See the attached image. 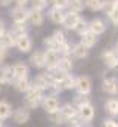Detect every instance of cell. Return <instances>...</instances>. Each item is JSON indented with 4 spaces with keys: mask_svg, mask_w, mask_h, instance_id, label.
Masks as SVG:
<instances>
[{
    "mask_svg": "<svg viewBox=\"0 0 118 127\" xmlns=\"http://www.w3.org/2000/svg\"><path fill=\"white\" fill-rule=\"evenodd\" d=\"M27 97H25V102L30 108H35L41 103V99H43V90H40L38 87L35 86H31L28 90L25 92Z\"/></svg>",
    "mask_w": 118,
    "mask_h": 127,
    "instance_id": "1",
    "label": "cell"
},
{
    "mask_svg": "<svg viewBox=\"0 0 118 127\" xmlns=\"http://www.w3.org/2000/svg\"><path fill=\"white\" fill-rule=\"evenodd\" d=\"M75 87L78 89L80 93L88 95L90 90H91V80L88 78L87 75H80V77L75 80Z\"/></svg>",
    "mask_w": 118,
    "mask_h": 127,
    "instance_id": "2",
    "label": "cell"
},
{
    "mask_svg": "<svg viewBox=\"0 0 118 127\" xmlns=\"http://www.w3.org/2000/svg\"><path fill=\"white\" fill-rule=\"evenodd\" d=\"M43 109H44L47 114H55L59 109V100L53 95L44 97V99H43Z\"/></svg>",
    "mask_w": 118,
    "mask_h": 127,
    "instance_id": "3",
    "label": "cell"
},
{
    "mask_svg": "<svg viewBox=\"0 0 118 127\" xmlns=\"http://www.w3.org/2000/svg\"><path fill=\"white\" fill-rule=\"evenodd\" d=\"M15 46L19 49V52L27 53V52L31 50V47H32V41H31L30 35L22 34V35H18V37H16V44H15Z\"/></svg>",
    "mask_w": 118,
    "mask_h": 127,
    "instance_id": "4",
    "label": "cell"
},
{
    "mask_svg": "<svg viewBox=\"0 0 118 127\" xmlns=\"http://www.w3.org/2000/svg\"><path fill=\"white\" fill-rule=\"evenodd\" d=\"M80 21V16H78V12H74L71 10L69 13H66L63 16V21H62V25L66 28V30H74L77 22Z\"/></svg>",
    "mask_w": 118,
    "mask_h": 127,
    "instance_id": "5",
    "label": "cell"
},
{
    "mask_svg": "<svg viewBox=\"0 0 118 127\" xmlns=\"http://www.w3.org/2000/svg\"><path fill=\"white\" fill-rule=\"evenodd\" d=\"M52 83H53V81H52V77H50L47 72L37 75V77H35V80H34V86H35V87H38L40 90H47V89H49V86H50Z\"/></svg>",
    "mask_w": 118,
    "mask_h": 127,
    "instance_id": "6",
    "label": "cell"
},
{
    "mask_svg": "<svg viewBox=\"0 0 118 127\" xmlns=\"http://www.w3.org/2000/svg\"><path fill=\"white\" fill-rule=\"evenodd\" d=\"M102 59L105 65L108 68H117V64H118V55L115 53V50H106L102 53Z\"/></svg>",
    "mask_w": 118,
    "mask_h": 127,
    "instance_id": "7",
    "label": "cell"
},
{
    "mask_svg": "<svg viewBox=\"0 0 118 127\" xmlns=\"http://www.w3.org/2000/svg\"><path fill=\"white\" fill-rule=\"evenodd\" d=\"M102 89H103V92H106V93H109V95L118 93V80L115 77L106 78V80L102 83Z\"/></svg>",
    "mask_w": 118,
    "mask_h": 127,
    "instance_id": "8",
    "label": "cell"
},
{
    "mask_svg": "<svg viewBox=\"0 0 118 127\" xmlns=\"http://www.w3.org/2000/svg\"><path fill=\"white\" fill-rule=\"evenodd\" d=\"M12 19L13 22H25L28 19V10H25L24 6H18L12 10Z\"/></svg>",
    "mask_w": 118,
    "mask_h": 127,
    "instance_id": "9",
    "label": "cell"
},
{
    "mask_svg": "<svg viewBox=\"0 0 118 127\" xmlns=\"http://www.w3.org/2000/svg\"><path fill=\"white\" fill-rule=\"evenodd\" d=\"M80 117H81V120L83 121H91L93 120V117H94V108L90 105V103H84V105H81L80 108Z\"/></svg>",
    "mask_w": 118,
    "mask_h": 127,
    "instance_id": "10",
    "label": "cell"
},
{
    "mask_svg": "<svg viewBox=\"0 0 118 127\" xmlns=\"http://www.w3.org/2000/svg\"><path fill=\"white\" fill-rule=\"evenodd\" d=\"M59 62V53L56 49H47L46 50V66L55 68Z\"/></svg>",
    "mask_w": 118,
    "mask_h": 127,
    "instance_id": "11",
    "label": "cell"
},
{
    "mask_svg": "<svg viewBox=\"0 0 118 127\" xmlns=\"http://www.w3.org/2000/svg\"><path fill=\"white\" fill-rule=\"evenodd\" d=\"M59 112L62 114V117H63L65 121H71L74 117H77V109H75V106L71 105V103L63 105V106L59 109Z\"/></svg>",
    "mask_w": 118,
    "mask_h": 127,
    "instance_id": "12",
    "label": "cell"
},
{
    "mask_svg": "<svg viewBox=\"0 0 118 127\" xmlns=\"http://www.w3.org/2000/svg\"><path fill=\"white\" fill-rule=\"evenodd\" d=\"M31 62H32L34 66H37V68L46 66V52H43V50H35V52L31 55Z\"/></svg>",
    "mask_w": 118,
    "mask_h": 127,
    "instance_id": "13",
    "label": "cell"
},
{
    "mask_svg": "<svg viewBox=\"0 0 118 127\" xmlns=\"http://www.w3.org/2000/svg\"><path fill=\"white\" fill-rule=\"evenodd\" d=\"M28 19L30 22L32 24V25H35V27H38V25H41L43 24V21H44V16H43V13H41V10L40 9H31L28 12Z\"/></svg>",
    "mask_w": 118,
    "mask_h": 127,
    "instance_id": "14",
    "label": "cell"
},
{
    "mask_svg": "<svg viewBox=\"0 0 118 127\" xmlns=\"http://www.w3.org/2000/svg\"><path fill=\"white\" fill-rule=\"evenodd\" d=\"M88 30H90V31H93L96 35H99V34H103V32H105L106 25H105V22H103L102 19L96 18V19H93V21L88 24Z\"/></svg>",
    "mask_w": 118,
    "mask_h": 127,
    "instance_id": "15",
    "label": "cell"
},
{
    "mask_svg": "<svg viewBox=\"0 0 118 127\" xmlns=\"http://www.w3.org/2000/svg\"><path fill=\"white\" fill-rule=\"evenodd\" d=\"M0 44L1 46H4L6 49L7 47H13L15 44H16V37L13 35V32H3L1 35H0Z\"/></svg>",
    "mask_w": 118,
    "mask_h": 127,
    "instance_id": "16",
    "label": "cell"
},
{
    "mask_svg": "<svg viewBox=\"0 0 118 127\" xmlns=\"http://www.w3.org/2000/svg\"><path fill=\"white\" fill-rule=\"evenodd\" d=\"M72 53H74V56H75V58H78V59L87 58L88 53H90V47L86 46V44H83V43L75 44V46L72 47Z\"/></svg>",
    "mask_w": 118,
    "mask_h": 127,
    "instance_id": "17",
    "label": "cell"
},
{
    "mask_svg": "<svg viewBox=\"0 0 118 127\" xmlns=\"http://www.w3.org/2000/svg\"><path fill=\"white\" fill-rule=\"evenodd\" d=\"M13 120H15L18 124H25V123L30 120L28 109H25V108H19V109H16L15 114H13Z\"/></svg>",
    "mask_w": 118,
    "mask_h": 127,
    "instance_id": "18",
    "label": "cell"
},
{
    "mask_svg": "<svg viewBox=\"0 0 118 127\" xmlns=\"http://www.w3.org/2000/svg\"><path fill=\"white\" fill-rule=\"evenodd\" d=\"M81 43L83 44H86V46H88V47H91V46H94L96 44V34L93 31H90V30H86V31H83L81 34Z\"/></svg>",
    "mask_w": 118,
    "mask_h": 127,
    "instance_id": "19",
    "label": "cell"
},
{
    "mask_svg": "<svg viewBox=\"0 0 118 127\" xmlns=\"http://www.w3.org/2000/svg\"><path fill=\"white\" fill-rule=\"evenodd\" d=\"M63 16H65V13L62 12L60 7H53V9L49 10V18H50V21L55 22V24H62Z\"/></svg>",
    "mask_w": 118,
    "mask_h": 127,
    "instance_id": "20",
    "label": "cell"
},
{
    "mask_svg": "<svg viewBox=\"0 0 118 127\" xmlns=\"http://www.w3.org/2000/svg\"><path fill=\"white\" fill-rule=\"evenodd\" d=\"M56 68H58L59 71H62V72H69L71 69H72V62H71V59L68 58V56H63V58H59V62L56 65Z\"/></svg>",
    "mask_w": 118,
    "mask_h": 127,
    "instance_id": "21",
    "label": "cell"
},
{
    "mask_svg": "<svg viewBox=\"0 0 118 127\" xmlns=\"http://www.w3.org/2000/svg\"><path fill=\"white\" fill-rule=\"evenodd\" d=\"M13 74H15V78L27 77V74H28V66L22 62L15 64V65H13Z\"/></svg>",
    "mask_w": 118,
    "mask_h": 127,
    "instance_id": "22",
    "label": "cell"
},
{
    "mask_svg": "<svg viewBox=\"0 0 118 127\" xmlns=\"http://www.w3.org/2000/svg\"><path fill=\"white\" fill-rule=\"evenodd\" d=\"M75 80H77V78H74L71 74L66 72V74L63 75V78L60 80L59 84L62 86V89H68V90H69V89H74V87H75Z\"/></svg>",
    "mask_w": 118,
    "mask_h": 127,
    "instance_id": "23",
    "label": "cell"
},
{
    "mask_svg": "<svg viewBox=\"0 0 118 127\" xmlns=\"http://www.w3.org/2000/svg\"><path fill=\"white\" fill-rule=\"evenodd\" d=\"M12 114V106L10 103H7L6 100H0V120L9 118Z\"/></svg>",
    "mask_w": 118,
    "mask_h": 127,
    "instance_id": "24",
    "label": "cell"
},
{
    "mask_svg": "<svg viewBox=\"0 0 118 127\" xmlns=\"http://www.w3.org/2000/svg\"><path fill=\"white\" fill-rule=\"evenodd\" d=\"M15 87L18 92H27L30 87H31V83L28 81L27 77H22V78H16V83H15Z\"/></svg>",
    "mask_w": 118,
    "mask_h": 127,
    "instance_id": "25",
    "label": "cell"
},
{
    "mask_svg": "<svg viewBox=\"0 0 118 127\" xmlns=\"http://www.w3.org/2000/svg\"><path fill=\"white\" fill-rule=\"evenodd\" d=\"M102 4H103V0H86L84 1V6L87 7L88 10L91 12H97L102 9Z\"/></svg>",
    "mask_w": 118,
    "mask_h": 127,
    "instance_id": "26",
    "label": "cell"
},
{
    "mask_svg": "<svg viewBox=\"0 0 118 127\" xmlns=\"http://www.w3.org/2000/svg\"><path fill=\"white\" fill-rule=\"evenodd\" d=\"M105 108L111 115H118V99H109L106 102Z\"/></svg>",
    "mask_w": 118,
    "mask_h": 127,
    "instance_id": "27",
    "label": "cell"
},
{
    "mask_svg": "<svg viewBox=\"0 0 118 127\" xmlns=\"http://www.w3.org/2000/svg\"><path fill=\"white\" fill-rule=\"evenodd\" d=\"M68 6H69V9L74 10V12H81V10L84 9L83 0H69V1H68Z\"/></svg>",
    "mask_w": 118,
    "mask_h": 127,
    "instance_id": "28",
    "label": "cell"
},
{
    "mask_svg": "<svg viewBox=\"0 0 118 127\" xmlns=\"http://www.w3.org/2000/svg\"><path fill=\"white\" fill-rule=\"evenodd\" d=\"M12 32H13V35H15V37L22 35V34H27V32H25V22H15Z\"/></svg>",
    "mask_w": 118,
    "mask_h": 127,
    "instance_id": "29",
    "label": "cell"
},
{
    "mask_svg": "<svg viewBox=\"0 0 118 127\" xmlns=\"http://www.w3.org/2000/svg\"><path fill=\"white\" fill-rule=\"evenodd\" d=\"M115 9V0H103V4H102V10L109 15L112 10Z\"/></svg>",
    "mask_w": 118,
    "mask_h": 127,
    "instance_id": "30",
    "label": "cell"
},
{
    "mask_svg": "<svg viewBox=\"0 0 118 127\" xmlns=\"http://www.w3.org/2000/svg\"><path fill=\"white\" fill-rule=\"evenodd\" d=\"M4 78H6V83H10L12 80H15L13 66H6V68H4Z\"/></svg>",
    "mask_w": 118,
    "mask_h": 127,
    "instance_id": "31",
    "label": "cell"
},
{
    "mask_svg": "<svg viewBox=\"0 0 118 127\" xmlns=\"http://www.w3.org/2000/svg\"><path fill=\"white\" fill-rule=\"evenodd\" d=\"M59 52H60L63 56H68V55L72 52V47H71V44H68V43L65 41V43H62V44L59 46Z\"/></svg>",
    "mask_w": 118,
    "mask_h": 127,
    "instance_id": "32",
    "label": "cell"
},
{
    "mask_svg": "<svg viewBox=\"0 0 118 127\" xmlns=\"http://www.w3.org/2000/svg\"><path fill=\"white\" fill-rule=\"evenodd\" d=\"M74 102H75V105H78V108H80L81 105H84V103H88V97H87V95H83V93H80L78 96H75Z\"/></svg>",
    "mask_w": 118,
    "mask_h": 127,
    "instance_id": "33",
    "label": "cell"
},
{
    "mask_svg": "<svg viewBox=\"0 0 118 127\" xmlns=\"http://www.w3.org/2000/svg\"><path fill=\"white\" fill-rule=\"evenodd\" d=\"M47 1L49 0H31V4H32V7L34 9H44L46 6H47Z\"/></svg>",
    "mask_w": 118,
    "mask_h": 127,
    "instance_id": "34",
    "label": "cell"
},
{
    "mask_svg": "<svg viewBox=\"0 0 118 127\" xmlns=\"http://www.w3.org/2000/svg\"><path fill=\"white\" fill-rule=\"evenodd\" d=\"M52 37L55 38V41L58 43L59 46H60L62 43H65V41H66V40H65V35H63V32H62V31H55Z\"/></svg>",
    "mask_w": 118,
    "mask_h": 127,
    "instance_id": "35",
    "label": "cell"
},
{
    "mask_svg": "<svg viewBox=\"0 0 118 127\" xmlns=\"http://www.w3.org/2000/svg\"><path fill=\"white\" fill-rule=\"evenodd\" d=\"M44 44L47 46V49H59V44L55 41L53 37H47V38L44 40Z\"/></svg>",
    "mask_w": 118,
    "mask_h": 127,
    "instance_id": "36",
    "label": "cell"
},
{
    "mask_svg": "<svg viewBox=\"0 0 118 127\" xmlns=\"http://www.w3.org/2000/svg\"><path fill=\"white\" fill-rule=\"evenodd\" d=\"M74 30H77V31H78L80 34H81L83 31H86V30H88V27H87V24H86V21L80 18V21L77 22V25H75V28H74Z\"/></svg>",
    "mask_w": 118,
    "mask_h": 127,
    "instance_id": "37",
    "label": "cell"
},
{
    "mask_svg": "<svg viewBox=\"0 0 118 127\" xmlns=\"http://www.w3.org/2000/svg\"><path fill=\"white\" fill-rule=\"evenodd\" d=\"M68 1H69V0H50V3H52L55 7H60V9L66 7V6H68Z\"/></svg>",
    "mask_w": 118,
    "mask_h": 127,
    "instance_id": "38",
    "label": "cell"
},
{
    "mask_svg": "<svg viewBox=\"0 0 118 127\" xmlns=\"http://www.w3.org/2000/svg\"><path fill=\"white\" fill-rule=\"evenodd\" d=\"M108 18H109V19H111V21H112L115 25H118V12L115 10V9H114V10H112V12L108 15Z\"/></svg>",
    "mask_w": 118,
    "mask_h": 127,
    "instance_id": "39",
    "label": "cell"
},
{
    "mask_svg": "<svg viewBox=\"0 0 118 127\" xmlns=\"http://www.w3.org/2000/svg\"><path fill=\"white\" fill-rule=\"evenodd\" d=\"M6 55H7V50H6V47L0 44V62H3V61L6 59Z\"/></svg>",
    "mask_w": 118,
    "mask_h": 127,
    "instance_id": "40",
    "label": "cell"
},
{
    "mask_svg": "<svg viewBox=\"0 0 118 127\" xmlns=\"http://www.w3.org/2000/svg\"><path fill=\"white\" fill-rule=\"evenodd\" d=\"M103 126H109V127H118V123L117 121H114V120H105L103 121Z\"/></svg>",
    "mask_w": 118,
    "mask_h": 127,
    "instance_id": "41",
    "label": "cell"
},
{
    "mask_svg": "<svg viewBox=\"0 0 118 127\" xmlns=\"http://www.w3.org/2000/svg\"><path fill=\"white\" fill-rule=\"evenodd\" d=\"M1 83H6V78H4V68H0V84Z\"/></svg>",
    "mask_w": 118,
    "mask_h": 127,
    "instance_id": "42",
    "label": "cell"
},
{
    "mask_svg": "<svg viewBox=\"0 0 118 127\" xmlns=\"http://www.w3.org/2000/svg\"><path fill=\"white\" fill-rule=\"evenodd\" d=\"M15 1H16L18 6H25V4L28 3V0H15Z\"/></svg>",
    "mask_w": 118,
    "mask_h": 127,
    "instance_id": "43",
    "label": "cell"
},
{
    "mask_svg": "<svg viewBox=\"0 0 118 127\" xmlns=\"http://www.w3.org/2000/svg\"><path fill=\"white\" fill-rule=\"evenodd\" d=\"M12 0H0V6H7Z\"/></svg>",
    "mask_w": 118,
    "mask_h": 127,
    "instance_id": "44",
    "label": "cell"
},
{
    "mask_svg": "<svg viewBox=\"0 0 118 127\" xmlns=\"http://www.w3.org/2000/svg\"><path fill=\"white\" fill-rule=\"evenodd\" d=\"M4 32V24H3V21H0V35Z\"/></svg>",
    "mask_w": 118,
    "mask_h": 127,
    "instance_id": "45",
    "label": "cell"
},
{
    "mask_svg": "<svg viewBox=\"0 0 118 127\" xmlns=\"http://www.w3.org/2000/svg\"><path fill=\"white\" fill-rule=\"evenodd\" d=\"M115 10L118 12V0H115Z\"/></svg>",
    "mask_w": 118,
    "mask_h": 127,
    "instance_id": "46",
    "label": "cell"
},
{
    "mask_svg": "<svg viewBox=\"0 0 118 127\" xmlns=\"http://www.w3.org/2000/svg\"><path fill=\"white\" fill-rule=\"evenodd\" d=\"M115 53L118 55V41H117V44H115Z\"/></svg>",
    "mask_w": 118,
    "mask_h": 127,
    "instance_id": "47",
    "label": "cell"
},
{
    "mask_svg": "<svg viewBox=\"0 0 118 127\" xmlns=\"http://www.w3.org/2000/svg\"><path fill=\"white\" fill-rule=\"evenodd\" d=\"M1 126H3V123H1V121H0V127H1Z\"/></svg>",
    "mask_w": 118,
    "mask_h": 127,
    "instance_id": "48",
    "label": "cell"
},
{
    "mask_svg": "<svg viewBox=\"0 0 118 127\" xmlns=\"http://www.w3.org/2000/svg\"><path fill=\"white\" fill-rule=\"evenodd\" d=\"M117 68H118V64H117Z\"/></svg>",
    "mask_w": 118,
    "mask_h": 127,
    "instance_id": "49",
    "label": "cell"
}]
</instances>
